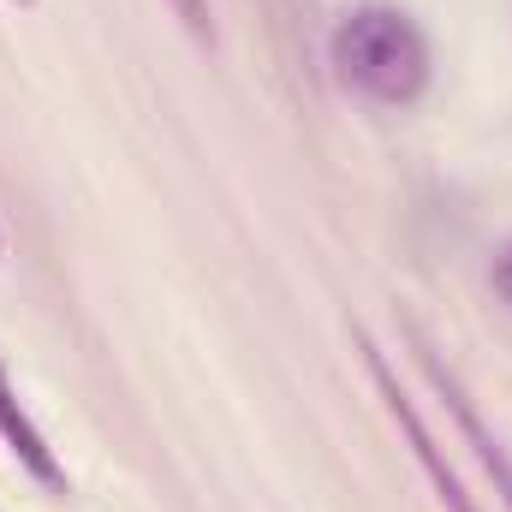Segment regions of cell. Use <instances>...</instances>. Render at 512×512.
Returning a JSON list of instances; mask_svg holds the SVG:
<instances>
[{
  "mask_svg": "<svg viewBox=\"0 0 512 512\" xmlns=\"http://www.w3.org/2000/svg\"><path fill=\"white\" fill-rule=\"evenodd\" d=\"M173 12H179V24L197 36V42H209L215 48V18H209V0H167Z\"/></svg>",
  "mask_w": 512,
  "mask_h": 512,
  "instance_id": "5b68a950",
  "label": "cell"
},
{
  "mask_svg": "<svg viewBox=\"0 0 512 512\" xmlns=\"http://www.w3.org/2000/svg\"><path fill=\"white\" fill-rule=\"evenodd\" d=\"M328 60H334V78L376 108H411L435 72L429 36L399 6H352L328 36Z\"/></svg>",
  "mask_w": 512,
  "mask_h": 512,
  "instance_id": "6da1fadb",
  "label": "cell"
},
{
  "mask_svg": "<svg viewBox=\"0 0 512 512\" xmlns=\"http://www.w3.org/2000/svg\"><path fill=\"white\" fill-rule=\"evenodd\" d=\"M489 286H495V298H501V304H512V245H501L495 268H489Z\"/></svg>",
  "mask_w": 512,
  "mask_h": 512,
  "instance_id": "8992f818",
  "label": "cell"
},
{
  "mask_svg": "<svg viewBox=\"0 0 512 512\" xmlns=\"http://www.w3.org/2000/svg\"><path fill=\"white\" fill-rule=\"evenodd\" d=\"M12 6H24V12H36V6H42V0H12Z\"/></svg>",
  "mask_w": 512,
  "mask_h": 512,
  "instance_id": "52a82bcc",
  "label": "cell"
},
{
  "mask_svg": "<svg viewBox=\"0 0 512 512\" xmlns=\"http://www.w3.org/2000/svg\"><path fill=\"white\" fill-rule=\"evenodd\" d=\"M405 340H411V352H417V370L429 376V387L441 393V405H447V417H453V429H459V441L471 447V459L483 465V477L495 483V501L512 512V453H507V441L489 429V417L477 411V399L465 393V382L441 364V352L417 334V328H405Z\"/></svg>",
  "mask_w": 512,
  "mask_h": 512,
  "instance_id": "3957f363",
  "label": "cell"
},
{
  "mask_svg": "<svg viewBox=\"0 0 512 512\" xmlns=\"http://www.w3.org/2000/svg\"><path fill=\"white\" fill-rule=\"evenodd\" d=\"M352 340H358V358H364V370H370V382L382 393L387 417H393V429H399V441L411 447V459H417V471L429 477V489H435V501L441 512H483V501L465 489V477L447 465V447L435 441V429L423 423V411H417V399L399 387V370L387 364V352L370 340V328H352Z\"/></svg>",
  "mask_w": 512,
  "mask_h": 512,
  "instance_id": "7a4b0ae2",
  "label": "cell"
},
{
  "mask_svg": "<svg viewBox=\"0 0 512 512\" xmlns=\"http://www.w3.org/2000/svg\"><path fill=\"white\" fill-rule=\"evenodd\" d=\"M0 262H6V221H0Z\"/></svg>",
  "mask_w": 512,
  "mask_h": 512,
  "instance_id": "ba28073f",
  "label": "cell"
},
{
  "mask_svg": "<svg viewBox=\"0 0 512 512\" xmlns=\"http://www.w3.org/2000/svg\"><path fill=\"white\" fill-rule=\"evenodd\" d=\"M0 441H6V453H12L42 489L66 495V465H60V453L48 447V435L36 429V417L24 411V399H18V387L6 376V364H0Z\"/></svg>",
  "mask_w": 512,
  "mask_h": 512,
  "instance_id": "277c9868",
  "label": "cell"
}]
</instances>
